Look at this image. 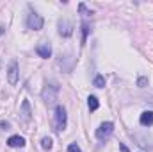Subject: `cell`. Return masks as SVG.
<instances>
[{
	"mask_svg": "<svg viewBox=\"0 0 153 152\" xmlns=\"http://www.w3.org/2000/svg\"><path fill=\"white\" fill-rule=\"evenodd\" d=\"M139 122H141L143 127H150V125H153V111H144V113L141 114Z\"/></svg>",
	"mask_w": 153,
	"mask_h": 152,
	"instance_id": "obj_8",
	"label": "cell"
},
{
	"mask_svg": "<svg viewBox=\"0 0 153 152\" xmlns=\"http://www.w3.org/2000/svg\"><path fill=\"white\" fill-rule=\"evenodd\" d=\"M119 149H121V152H128V149H126V147H125V145H123V143H121V145H119Z\"/></svg>",
	"mask_w": 153,
	"mask_h": 152,
	"instance_id": "obj_16",
	"label": "cell"
},
{
	"mask_svg": "<svg viewBox=\"0 0 153 152\" xmlns=\"http://www.w3.org/2000/svg\"><path fill=\"white\" fill-rule=\"evenodd\" d=\"M112 132H114V123H112V122H103V123H100V127L96 129V138H98L100 141H107V140L112 136Z\"/></svg>",
	"mask_w": 153,
	"mask_h": 152,
	"instance_id": "obj_2",
	"label": "cell"
},
{
	"mask_svg": "<svg viewBox=\"0 0 153 152\" xmlns=\"http://www.w3.org/2000/svg\"><path fill=\"white\" fill-rule=\"evenodd\" d=\"M68 152H82V150H80V147H78L76 143H71V145L68 147Z\"/></svg>",
	"mask_w": 153,
	"mask_h": 152,
	"instance_id": "obj_14",
	"label": "cell"
},
{
	"mask_svg": "<svg viewBox=\"0 0 153 152\" xmlns=\"http://www.w3.org/2000/svg\"><path fill=\"white\" fill-rule=\"evenodd\" d=\"M87 34H89V25L84 22V23H82V45L85 43V39H87Z\"/></svg>",
	"mask_w": 153,
	"mask_h": 152,
	"instance_id": "obj_13",
	"label": "cell"
},
{
	"mask_svg": "<svg viewBox=\"0 0 153 152\" xmlns=\"http://www.w3.org/2000/svg\"><path fill=\"white\" fill-rule=\"evenodd\" d=\"M7 81H9L11 86H16V84H18V63H16V61H11V65H9Z\"/></svg>",
	"mask_w": 153,
	"mask_h": 152,
	"instance_id": "obj_5",
	"label": "cell"
},
{
	"mask_svg": "<svg viewBox=\"0 0 153 152\" xmlns=\"http://www.w3.org/2000/svg\"><path fill=\"white\" fill-rule=\"evenodd\" d=\"M7 145H9V147H13V149L23 147V145H25V138H23V136H20V134H14V136H11V138L7 140Z\"/></svg>",
	"mask_w": 153,
	"mask_h": 152,
	"instance_id": "obj_7",
	"label": "cell"
},
{
	"mask_svg": "<svg viewBox=\"0 0 153 152\" xmlns=\"http://www.w3.org/2000/svg\"><path fill=\"white\" fill-rule=\"evenodd\" d=\"M144 84H146V79H144V77H141V79H139V86H144Z\"/></svg>",
	"mask_w": 153,
	"mask_h": 152,
	"instance_id": "obj_15",
	"label": "cell"
},
{
	"mask_svg": "<svg viewBox=\"0 0 153 152\" xmlns=\"http://www.w3.org/2000/svg\"><path fill=\"white\" fill-rule=\"evenodd\" d=\"M87 106H89L91 111H96V109L100 108V102H98V99H96L94 95H91V97L87 99Z\"/></svg>",
	"mask_w": 153,
	"mask_h": 152,
	"instance_id": "obj_10",
	"label": "cell"
},
{
	"mask_svg": "<svg viewBox=\"0 0 153 152\" xmlns=\"http://www.w3.org/2000/svg\"><path fill=\"white\" fill-rule=\"evenodd\" d=\"M59 34L61 36H64V38H70L71 34H73V25H71V22H68V20H59Z\"/></svg>",
	"mask_w": 153,
	"mask_h": 152,
	"instance_id": "obj_4",
	"label": "cell"
},
{
	"mask_svg": "<svg viewBox=\"0 0 153 152\" xmlns=\"http://www.w3.org/2000/svg\"><path fill=\"white\" fill-rule=\"evenodd\" d=\"M93 84H94L96 88H103V86H105V79H103V75H96L94 81H93Z\"/></svg>",
	"mask_w": 153,
	"mask_h": 152,
	"instance_id": "obj_12",
	"label": "cell"
},
{
	"mask_svg": "<svg viewBox=\"0 0 153 152\" xmlns=\"http://www.w3.org/2000/svg\"><path fill=\"white\" fill-rule=\"evenodd\" d=\"M41 147H43L45 150H50V149H52V138L43 136V138H41Z\"/></svg>",
	"mask_w": 153,
	"mask_h": 152,
	"instance_id": "obj_11",
	"label": "cell"
},
{
	"mask_svg": "<svg viewBox=\"0 0 153 152\" xmlns=\"http://www.w3.org/2000/svg\"><path fill=\"white\" fill-rule=\"evenodd\" d=\"M2 32H4V27H0V34H2Z\"/></svg>",
	"mask_w": 153,
	"mask_h": 152,
	"instance_id": "obj_17",
	"label": "cell"
},
{
	"mask_svg": "<svg viewBox=\"0 0 153 152\" xmlns=\"http://www.w3.org/2000/svg\"><path fill=\"white\" fill-rule=\"evenodd\" d=\"M43 16L38 14L36 11H30L29 13V16H27V27L30 29V31H39V29H43Z\"/></svg>",
	"mask_w": 153,
	"mask_h": 152,
	"instance_id": "obj_3",
	"label": "cell"
},
{
	"mask_svg": "<svg viewBox=\"0 0 153 152\" xmlns=\"http://www.w3.org/2000/svg\"><path fill=\"white\" fill-rule=\"evenodd\" d=\"M36 52H38L39 57H43V59H48V57L52 56V47H50V43L43 41V43H39L38 47H36Z\"/></svg>",
	"mask_w": 153,
	"mask_h": 152,
	"instance_id": "obj_6",
	"label": "cell"
},
{
	"mask_svg": "<svg viewBox=\"0 0 153 152\" xmlns=\"http://www.w3.org/2000/svg\"><path fill=\"white\" fill-rule=\"evenodd\" d=\"M22 116H23V120H25V122H29V120H30V104H29V100H23V102H22Z\"/></svg>",
	"mask_w": 153,
	"mask_h": 152,
	"instance_id": "obj_9",
	"label": "cell"
},
{
	"mask_svg": "<svg viewBox=\"0 0 153 152\" xmlns=\"http://www.w3.org/2000/svg\"><path fill=\"white\" fill-rule=\"evenodd\" d=\"M66 123H68L66 109L62 106H57L55 108V114H53V129H55V132H62L66 129Z\"/></svg>",
	"mask_w": 153,
	"mask_h": 152,
	"instance_id": "obj_1",
	"label": "cell"
}]
</instances>
